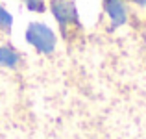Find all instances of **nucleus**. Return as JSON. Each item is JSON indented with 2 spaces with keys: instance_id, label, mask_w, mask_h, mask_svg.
<instances>
[{
  "instance_id": "obj_4",
  "label": "nucleus",
  "mask_w": 146,
  "mask_h": 139,
  "mask_svg": "<svg viewBox=\"0 0 146 139\" xmlns=\"http://www.w3.org/2000/svg\"><path fill=\"white\" fill-rule=\"evenodd\" d=\"M17 63H19V54L11 46H0V65L15 67Z\"/></svg>"
},
{
  "instance_id": "obj_1",
  "label": "nucleus",
  "mask_w": 146,
  "mask_h": 139,
  "mask_svg": "<svg viewBox=\"0 0 146 139\" xmlns=\"http://www.w3.org/2000/svg\"><path fill=\"white\" fill-rule=\"evenodd\" d=\"M26 41L30 45H33L43 54H50L54 50V46H56V35H54V32L46 24H41V22H32L28 26V30H26Z\"/></svg>"
},
{
  "instance_id": "obj_2",
  "label": "nucleus",
  "mask_w": 146,
  "mask_h": 139,
  "mask_svg": "<svg viewBox=\"0 0 146 139\" xmlns=\"http://www.w3.org/2000/svg\"><path fill=\"white\" fill-rule=\"evenodd\" d=\"M52 13L57 19V22L61 24V28L78 21L76 6L72 0H52Z\"/></svg>"
},
{
  "instance_id": "obj_3",
  "label": "nucleus",
  "mask_w": 146,
  "mask_h": 139,
  "mask_svg": "<svg viewBox=\"0 0 146 139\" xmlns=\"http://www.w3.org/2000/svg\"><path fill=\"white\" fill-rule=\"evenodd\" d=\"M104 6H106L107 15L111 17L113 26H120L126 22V7L122 0H104Z\"/></svg>"
},
{
  "instance_id": "obj_5",
  "label": "nucleus",
  "mask_w": 146,
  "mask_h": 139,
  "mask_svg": "<svg viewBox=\"0 0 146 139\" xmlns=\"http://www.w3.org/2000/svg\"><path fill=\"white\" fill-rule=\"evenodd\" d=\"M11 22H13V17H11V15L7 13L2 6H0V28H2L4 32H9Z\"/></svg>"
},
{
  "instance_id": "obj_6",
  "label": "nucleus",
  "mask_w": 146,
  "mask_h": 139,
  "mask_svg": "<svg viewBox=\"0 0 146 139\" xmlns=\"http://www.w3.org/2000/svg\"><path fill=\"white\" fill-rule=\"evenodd\" d=\"M24 2H26V6H28V9H32V11H37V13H43L44 11L43 0H24Z\"/></svg>"
}]
</instances>
